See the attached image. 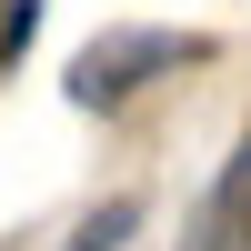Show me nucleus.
Masks as SVG:
<instances>
[{"mask_svg": "<svg viewBox=\"0 0 251 251\" xmlns=\"http://www.w3.org/2000/svg\"><path fill=\"white\" fill-rule=\"evenodd\" d=\"M201 60H211V30H141V20H121V30H100L71 60V100L80 111H121L131 91H151L171 71H201Z\"/></svg>", "mask_w": 251, "mask_h": 251, "instance_id": "nucleus-1", "label": "nucleus"}, {"mask_svg": "<svg viewBox=\"0 0 251 251\" xmlns=\"http://www.w3.org/2000/svg\"><path fill=\"white\" fill-rule=\"evenodd\" d=\"M191 251H251V131L231 141L221 181L201 191V211H191Z\"/></svg>", "mask_w": 251, "mask_h": 251, "instance_id": "nucleus-2", "label": "nucleus"}, {"mask_svg": "<svg viewBox=\"0 0 251 251\" xmlns=\"http://www.w3.org/2000/svg\"><path fill=\"white\" fill-rule=\"evenodd\" d=\"M131 221H141V201L121 191V201H100V211L71 231V251H121V241H131Z\"/></svg>", "mask_w": 251, "mask_h": 251, "instance_id": "nucleus-3", "label": "nucleus"}, {"mask_svg": "<svg viewBox=\"0 0 251 251\" xmlns=\"http://www.w3.org/2000/svg\"><path fill=\"white\" fill-rule=\"evenodd\" d=\"M30 30H40V0H0V60L30 50Z\"/></svg>", "mask_w": 251, "mask_h": 251, "instance_id": "nucleus-4", "label": "nucleus"}]
</instances>
